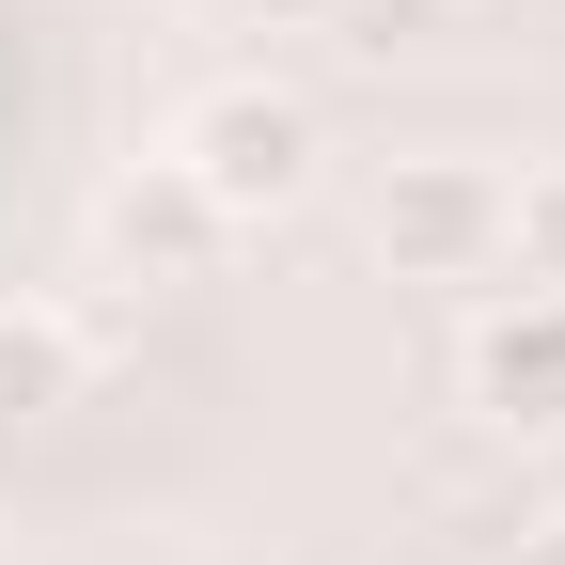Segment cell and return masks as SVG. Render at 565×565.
Here are the masks:
<instances>
[{
  "mask_svg": "<svg viewBox=\"0 0 565 565\" xmlns=\"http://www.w3.org/2000/svg\"><path fill=\"white\" fill-rule=\"evenodd\" d=\"M158 158L221 204L236 236H267V221H299L315 204V173H330V126H315V95L299 79H267V63H236V79H204L189 110H173V141Z\"/></svg>",
  "mask_w": 565,
  "mask_h": 565,
  "instance_id": "obj_1",
  "label": "cell"
},
{
  "mask_svg": "<svg viewBox=\"0 0 565 565\" xmlns=\"http://www.w3.org/2000/svg\"><path fill=\"white\" fill-rule=\"evenodd\" d=\"M362 236L393 282H503V158H393Z\"/></svg>",
  "mask_w": 565,
  "mask_h": 565,
  "instance_id": "obj_2",
  "label": "cell"
},
{
  "mask_svg": "<svg viewBox=\"0 0 565 565\" xmlns=\"http://www.w3.org/2000/svg\"><path fill=\"white\" fill-rule=\"evenodd\" d=\"M456 393L503 424V440H565V299L550 282H503V299L456 330Z\"/></svg>",
  "mask_w": 565,
  "mask_h": 565,
  "instance_id": "obj_3",
  "label": "cell"
},
{
  "mask_svg": "<svg viewBox=\"0 0 565 565\" xmlns=\"http://www.w3.org/2000/svg\"><path fill=\"white\" fill-rule=\"evenodd\" d=\"M95 252H110L126 282H221L236 221H221V204H204L173 158H126V173L95 189Z\"/></svg>",
  "mask_w": 565,
  "mask_h": 565,
  "instance_id": "obj_4",
  "label": "cell"
},
{
  "mask_svg": "<svg viewBox=\"0 0 565 565\" xmlns=\"http://www.w3.org/2000/svg\"><path fill=\"white\" fill-rule=\"evenodd\" d=\"M63 393H79V330L47 299H0V424H47Z\"/></svg>",
  "mask_w": 565,
  "mask_h": 565,
  "instance_id": "obj_5",
  "label": "cell"
},
{
  "mask_svg": "<svg viewBox=\"0 0 565 565\" xmlns=\"http://www.w3.org/2000/svg\"><path fill=\"white\" fill-rule=\"evenodd\" d=\"M503 282H550L565 299V158L503 173Z\"/></svg>",
  "mask_w": 565,
  "mask_h": 565,
  "instance_id": "obj_6",
  "label": "cell"
},
{
  "mask_svg": "<svg viewBox=\"0 0 565 565\" xmlns=\"http://www.w3.org/2000/svg\"><path fill=\"white\" fill-rule=\"evenodd\" d=\"M440 32H456V0H330V47L345 63H424Z\"/></svg>",
  "mask_w": 565,
  "mask_h": 565,
  "instance_id": "obj_7",
  "label": "cell"
},
{
  "mask_svg": "<svg viewBox=\"0 0 565 565\" xmlns=\"http://www.w3.org/2000/svg\"><path fill=\"white\" fill-rule=\"evenodd\" d=\"M221 32H267L282 47V32H330V0H221Z\"/></svg>",
  "mask_w": 565,
  "mask_h": 565,
  "instance_id": "obj_8",
  "label": "cell"
},
{
  "mask_svg": "<svg viewBox=\"0 0 565 565\" xmlns=\"http://www.w3.org/2000/svg\"><path fill=\"white\" fill-rule=\"evenodd\" d=\"M503 565H565V519H534V534H519V550H503Z\"/></svg>",
  "mask_w": 565,
  "mask_h": 565,
  "instance_id": "obj_9",
  "label": "cell"
}]
</instances>
